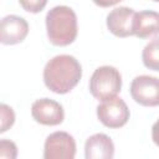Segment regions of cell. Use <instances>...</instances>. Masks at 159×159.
I'll list each match as a JSON object with an SVG mask.
<instances>
[{
    "instance_id": "cell-15",
    "label": "cell",
    "mask_w": 159,
    "mask_h": 159,
    "mask_svg": "<svg viewBox=\"0 0 159 159\" xmlns=\"http://www.w3.org/2000/svg\"><path fill=\"white\" fill-rule=\"evenodd\" d=\"M17 155V148L14 142L2 139L0 140V158H10L14 159Z\"/></svg>"
},
{
    "instance_id": "cell-10",
    "label": "cell",
    "mask_w": 159,
    "mask_h": 159,
    "mask_svg": "<svg viewBox=\"0 0 159 159\" xmlns=\"http://www.w3.org/2000/svg\"><path fill=\"white\" fill-rule=\"evenodd\" d=\"M84 155L87 159H112L114 144L107 134H93L84 143Z\"/></svg>"
},
{
    "instance_id": "cell-12",
    "label": "cell",
    "mask_w": 159,
    "mask_h": 159,
    "mask_svg": "<svg viewBox=\"0 0 159 159\" xmlns=\"http://www.w3.org/2000/svg\"><path fill=\"white\" fill-rule=\"evenodd\" d=\"M143 65L153 71H159V37L149 41L142 52Z\"/></svg>"
},
{
    "instance_id": "cell-3",
    "label": "cell",
    "mask_w": 159,
    "mask_h": 159,
    "mask_svg": "<svg viewBox=\"0 0 159 159\" xmlns=\"http://www.w3.org/2000/svg\"><path fill=\"white\" fill-rule=\"evenodd\" d=\"M122 88V76L113 66H101L91 76L89 92L98 101L116 97Z\"/></svg>"
},
{
    "instance_id": "cell-7",
    "label": "cell",
    "mask_w": 159,
    "mask_h": 159,
    "mask_svg": "<svg viewBox=\"0 0 159 159\" xmlns=\"http://www.w3.org/2000/svg\"><path fill=\"white\" fill-rule=\"evenodd\" d=\"M32 118L43 125H58L65 119L63 107L50 98L36 99L31 106Z\"/></svg>"
},
{
    "instance_id": "cell-1",
    "label": "cell",
    "mask_w": 159,
    "mask_h": 159,
    "mask_svg": "<svg viewBox=\"0 0 159 159\" xmlns=\"http://www.w3.org/2000/svg\"><path fill=\"white\" fill-rule=\"evenodd\" d=\"M81 77V63L71 55L55 56L46 63L43 68L45 86L57 94L71 92L78 84Z\"/></svg>"
},
{
    "instance_id": "cell-8",
    "label": "cell",
    "mask_w": 159,
    "mask_h": 159,
    "mask_svg": "<svg viewBox=\"0 0 159 159\" xmlns=\"http://www.w3.org/2000/svg\"><path fill=\"white\" fill-rule=\"evenodd\" d=\"M29 34L27 21L16 15H7L0 24V41L2 45H16L25 40Z\"/></svg>"
},
{
    "instance_id": "cell-9",
    "label": "cell",
    "mask_w": 159,
    "mask_h": 159,
    "mask_svg": "<svg viewBox=\"0 0 159 159\" xmlns=\"http://www.w3.org/2000/svg\"><path fill=\"white\" fill-rule=\"evenodd\" d=\"M135 11L127 6L113 9L107 16V27L117 37H128L133 35V19Z\"/></svg>"
},
{
    "instance_id": "cell-18",
    "label": "cell",
    "mask_w": 159,
    "mask_h": 159,
    "mask_svg": "<svg viewBox=\"0 0 159 159\" xmlns=\"http://www.w3.org/2000/svg\"><path fill=\"white\" fill-rule=\"evenodd\" d=\"M153 1H157V2H159V0H153Z\"/></svg>"
},
{
    "instance_id": "cell-4",
    "label": "cell",
    "mask_w": 159,
    "mask_h": 159,
    "mask_svg": "<svg viewBox=\"0 0 159 159\" xmlns=\"http://www.w3.org/2000/svg\"><path fill=\"white\" fill-rule=\"evenodd\" d=\"M129 108L119 97H112L102 101L97 107V117L99 122L108 128H120L129 119Z\"/></svg>"
},
{
    "instance_id": "cell-2",
    "label": "cell",
    "mask_w": 159,
    "mask_h": 159,
    "mask_svg": "<svg viewBox=\"0 0 159 159\" xmlns=\"http://www.w3.org/2000/svg\"><path fill=\"white\" fill-rule=\"evenodd\" d=\"M46 30L52 45L68 46L77 37L76 12L66 5L52 7L46 14Z\"/></svg>"
},
{
    "instance_id": "cell-14",
    "label": "cell",
    "mask_w": 159,
    "mask_h": 159,
    "mask_svg": "<svg viewBox=\"0 0 159 159\" xmlns=\"http://www.w3.org/2000/svg\"><path fill=\"white\" fill-rule=\"evenodd\" d=\"M19 2L25 11L37 14L45 9L47 0H19Z\"/></svg>"
},
{
    "instance_id": "cell-17",
    "label": "cell",
    "mask_w": 159,
    "mask_h": 159,
    "mask_svg": "<svg viewBox=\"0 0 159 159\" xmlns=\"http://www.w3.org/2000/svg\"><path fill=\"white\" fill-rule=\"evenodd\" d=\"M152 138H153V142L159 147V119L152 127Z\"/></svg>"
},
{
    "instance_id": "cell-13",
    "label": "cell",
    "mask_w": 159,
    "mask_h": 159,
    "mask_svg": "<svg viewBox=\"0 0 159 159\" xmlns=\"http://www.w3.org/2000/svg\"><path fill=\"white\" fill-rule=\"evenodd\" d=\"M0 112H1V128H0V133H4L10 127H12V124L15 122V113H14L12 108L9 107L5 103H2L0 106Z\"/></svg>"
},
{
    "instance_id": "cell-6",
    "label": "cell",
    "mask_w": 159,
    "mask_h": 159,
    "mask_svg": "<svg viewBox=\"0 0 159 159\" xmlns=\"http://www.w3.org/2000/svg\"><path fill=\"white\" fill-rule=\"evenodd\" d=\"M76 155L75 138L67 132H53L46 140L43 147L45 159H73Z\"/></svg>"
},
{
    "instance_id": "cell-11",
    "label": "cell",
    "mask_w": 159,
    "mask_h": 159,
    "mask_svg": "<svg viewBox=\"0 0 159 159\" xmlns=\"http://www.w3.org/2000/svg\"><path fill=\"white\" fill-rule=\"evenodd\" d=\"M133 35L139 39L159 35V12L153 10L135 12L133 19Z\"/></svg>"
},
{
    "instance_id": "cell-16",
    "label": "cell",
    "mask_w": 159,
    "mask_h": 159,
    "mask_svg": "<svg viewBox=\"0 0 159 159\" xmlns=\"http://www.w3.org/2000/svg\"><path fill=\"white\" fill-rule=\"evenodd\" d=\"M97 6H101V7H109V6H113L123 0H92Z\"/></svg>"
},
{
    "instance_id": "cell-5",
    "label": "cell",
    "mask_w": 159,
    "mask_h": 159,
    "mask_svg": "<svg viewBox=\"0 0 159 159\" xmlns=\"http://www.w3.org/2000/svg\"><path fill=\"white\" fill-rule=\"evenodd\" d=\"M132 98L144 107L159 106V78L142 75L137 76L130 83Z\"/></svg>"
}]
</instances>
